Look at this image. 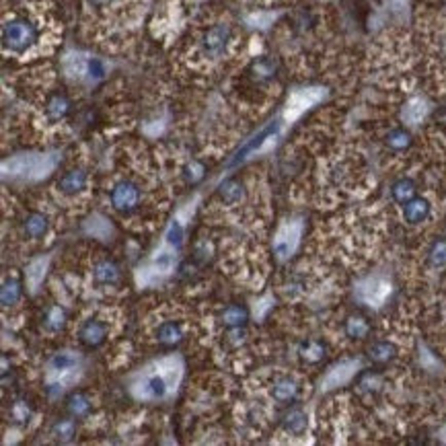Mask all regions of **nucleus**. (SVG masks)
<instances>
[{
    "instance_id": "34",
    "label": "nucleus",
    "mask_w": 446,
    "mask_h": 446,
    "mask_svg": "<svg viewBox=\"0 0 446 446\" xmlns=\"http://www.w3.org/2000/svg\"><path fill=\"white\" fill-rule=\"evenodd\" d=\"M387 142H389V147H391V149H395V150L405 149V147L410 145V134H407L405 130H393V132L389 134Z\"/></svg>"
},
{
    "instance_id": "1",
    "label": "nucleus",
    "mask_w": 446,
    "mask_h": 446,
    "mask_svg": "<svg viewBox=\"0 0 446 446\" xmlns=\"http://www.w3.org/2000/svg\"><path fill=\"white\" fill-rule=\"evenodd\" d=\"M181 370L183 366L179 358H164L156 362L154 366L147 368V372H142V376L134 385V395L147 401H158L169 397L181 379Z\"/></svg>"
},
{
    "instance_id": "12",
    "label": "nucleus",
    "mask_w": 446,
    "mask_h": 446,
    "mask_svg": "<svg viewBox=\"0 0 446 446\" xmlns=\"http://www.w3.org/2000/svg\"><path fill=\"white\" fill-rule=\"evenodd\" d=\"M319 97H321V91H317V89L298 91L297 95L290 99V103H288V111H286V116H288V118H297V116H300L306 107H310L315 101H319Z\"/></svg>"
},
{
    "instance_id": "15",
    "label": "nucleus",
    "mask_w": 446,
    "mask_h": 446,
    "mask_svg": "<svg viewBox=\"0 0 446 446\" xmlns=\"http://www.w3.org/2000/svg\"><path fill=\"white\" fill-rule=\"evenodd\" d=\"M218 195L220 200L226 204V206H235L243 200L245 195V189H243V183L237 181V179H226L220 187H218Z\"/></svg>"
},
{
    "instance_id": "30",
    "label": "nucleus",
    "mask_w": 446,
    "mask_h": 446,
    "mask_svg": "<svg viewBox=\"0 0 446 446\" xmlns=\"http://www.w3.org/2000/svg\"><path fill=\"white\" fill-rule=\"evenodd\" d=\"M346 331H348L350 337H358L360 339V337H364L368 333V323L362 317H352L348 321V325H346Z\"/></svg>"
},
{
    "instance_id": "25",
    "label": "nucleus",
    "mask_w": 446,
    "mask_h": 446,
    "mask_svg": "<svg viewBox=\"0 0 446 446\" xmlns=\"http://www.w3.org/2000/svg\"><path fill=\"white\" fill-rule=\"evenodd\" d=\"M251 72H253V76H255L257 81H270V78L276 74V66H274V62H272L270 58H259V60L253 64Z\"/></svg>"
},
{
    "instance_id": "20",
    "label": "nucleus",
    "mask_w": 446,
    "mask_h": 446,
    "mask_svg": "<svg viewBox=\"0 0 446 446\" xmlns=\"http://www.w3.org/2000/svg\"><path fill=\"white\" fill-rule=\"evenodd\" d=\"M430 214V204L426 200H410L405 206V220L416 224L422 222Z\"/></svg>"
},
{
    "instance_id": "6",
    "label": "nucleus",
    "mask_w": 446,
    "mask_h": 446,
    "mask_svg": "<svg viewBox=\"0 0 446 446\" xmlns=\"http://www.w3.org/2000/svg\"><path fill=\"white\" fill-rule=\"evenodd\" d=\"M300 235H302V224L298 220L293 222H286L278 235H276V241H274V251L280 259H288L298 247V241H300Z\"/></svg>"
},
{
    "instance_id": "31",
    "label": "nucleus",
    "mask_w": 446,
    "mask_h": 446,
    "mask_svg": "<svg viewBox=\"0 0 446 446\" xmlns=\"http://www.w3.org/2000/svg\"><path fill=\"white\" fill-rule=\"evenodd\" d=\"M424 116H426V103H424L422 99H414V101L407 105V109H405V118H407L412 124L420 122Z\"/></svg>"
},
{
    "instance_id": "10",
    "label": "nucleus",
    "mask_w": 446,
    "mask_h": 446,
    "mask_svg": "<svg viewBox=\"0 0 446 446\" xmlns=\"http://www.w3.org/2000/svg\"><path fill=\"white\" fill-rule=\"evenodd\" d=\"M105 337H107V325L99 319H91L81 327V341L89 348L103 343Z\"/></svg>"
},
{
    "instance_id": "18",
    "label": "nucleus",
    "mask_w": 446,
    "mask_h": 446,
    "mask_svg": "<svg viewBox=\"0 0 446 446\" xmlns=\"http://www.w3.org/2000/svg\"><path fill=\"white\" fill-rule=\"evenodd\" d=\"M23 231L29 239H41L47 233V218L43 214H31L27 216Z\"/></svg>"
},
{
    "instance_id": "29",
    "label": "nucleus",
    "mask_w": 446,
    "mask_h": 446,
    "mask_svg": "<svg viewBox=\"0 0 446 446\" xmlns=\"http://www.w3.org/2000/svg\"><path fill=\"white\" fill-rule=\"evenodd\" d=\"M393 354H395V348L389 341H381V343L372 346V350H370V358L376 362H387L393 358Z\"/></svg>"
},
{
    "instance_id": "8",
    "label": "nucleus",
    "mask_w": 446,
    "mask_h": 446,
    "mask_svg": "<svg viewBox=\"0 0 446 446\" xmlns=\"http://www.w3.org/2000/svg\"><path fill=\"white\" fill-rule=\"evenodd\" d=\"M140 202V189L132 181H122L111 189V204L120 212H130Z\"/></svg>"
},
{
    "instance_id": "24",
    "label": "nucleus",
    "mask_w": 446,
    "mask_h": 446,
    "mask_svg": "<svg viewBox=\"0 0 446 446\" xmlns=\"http://www.w3.org/2000/svg\"><path fill=\"white\" fill-rule=\"evenodd\" d=\"M272 132H276V126H270V128H266V130H264V132H262V134H259V136L253 140V142H249L245 149L241 150V152H239V156L235 158V164H237V162H241V160H245V158H247L251 152H255V150L262 149V147H264V142H266V140L272 136Z\"/></svg>"
},
{
    "instance_id": "32",
    "label": "nucleus",
    "mask_w": 446,
    "mask_h": 446,
    "mask_svg": "<svg viewBox=\"0 0 446 446\" xmlns=\"http://www.w3.org/2000/svg\"><path fill=\"white\" fill-rule=\"evenodd\" d=\"M414 183L412 181H399L395 187H393V195L397 202H410L412 195H414Z\"/></svg>"
},
{
    "instance_id": "11",
    "label": "nucleus",
    "mask_w": 446,
    "mask_h": 446,
    "mask_svg": "<svg viewBox=\"0 0 446 446\" xmlns=\"http://www.w3.org/2000/svg\"><path fill=\"white\" fill-rule=\"evenodd\" d=\"M358 366H360V362L358 360H350V362H341V364H337L333 370H329V374L325 376V389H333V387H339V385H343V383H348L352 376H354V372L358 370Z\"/></svg>"
},
{
    "instance_id": "5",
    "label": "nucleus",
    "mask_w": 446,
    "mask_h": 446,
    "mask_svg": "<svg viewBox=\"0 0 446 446\" xmlns=\"http://www.w3.org/2000/svg\"><path fill=\"white\" fill-rule=\"evenodd\" d=\"M229 41H231V29H229V25H214V27H210L202 35L200 50L208 58H218V56L224 54Z\"/></svg>"
},
{
    "instance_id": "21",
    "label": "nucleus",
    "mask_w": 446,
    "mask_h": 446,
    "mask_svg": "<svg viewBox=\"0 0 446 446\" xmlns=\"http://www.w3.org/2000/svg\"><path fill=\"white\" fill-rule=\"evenodd\" d=\"M306 414L302 412V410H293L288 416H286V420H284V428H286V432L288 434H295V436H300L304 430H306Z\"/></svg>"
},
{
    "instance_id": "4",
    "label": "nucleus",
    "mask_w": 446,
    "mask_h": 446,
    "mask_svg": "<svg viewBox=\"0 0 446 446\" xmlns=\"http://www.w3.org/2000/svg\"><path fill=\"white\" fill-rule=\"evenodd\" d=\"M173 266H175V255H173L171 249L164 247V249H160V251L152 257V262H150L145 270H140L138 280H140V284H154V282L162 280V278L173 270Z\"/></svg>"
},
{
    "instance_id": "23",
    "label": "nucleus",
    "mask_w": 446,
    "mask_h": 446,
    "mask_svg": "<svg viewBox=\"0 0 446 446\" xmlns=\"http://www.w3.org/2000/svg\"><path fill=\"white\" fill-rule=\"evenodd\" d=\"M21 298V284L14 282V280H6L2 284V290H0V300H2V306H12L17 304Z\"/></svg>"
},
{
    "instance_id": "17",
    "label": "nucleus",
    "mask_w": 446,
    "mask_h": 446,
    "mask_svg": "<svg viewBox=\"0 0 446 446\" xmlns=\"http://www.w3.org/2000/svg\"><path fill=\"white\" fill-rule=\"evenodd\" d=\"M156 339L160 343H177L183 339V327L177 321H162L160 327L156 329Z\"/></svg>"
},
{
    "instance_id": "27",
    "label": "nucleus",
    "mask_w": 446,
    "mask_h": 446,
    "mask_svg": "<svg viewBox=\"0 0 446 446\" xmlns=\"http://www.w3.org/2000/svg\"><path fill=\"white\" fill-rule=\"evenodd\" d=\"M68 410H70V414H72V416H76V418H83V416H87V414H89V410H91V401L87 399V395H83V393H76V395H72V397L68 399Z\"/></svg>"
},
{
    "instance_id": "3",
    "label": "nucleus",
    "mask_w": 446,
    "mask_h": 446,
    "mask_svg": "<svg viewBox=\"0 0 446 446\" xmlns=\"http://www.w3.org/2000/svg\"><path fill=\"white\" fill-rule=\"evenodd\" d=\"M56 167V158L52 156H17L4 162V173L21 179H41L50 175Z\"/></svg>"
},
{
    "instance_id": "2",
    "label": "nucleus",
    "mask_w": 446,
    "mask_h": 446,
    "mask_svg": "<svg viewBox=\"0 0 446 446\" xmlns=\"http://www.w3.org/2000/svg\"><path fill=\"white\" fill-rule=\"evenodd\" d=\"M37 41V29L27 19H10L2 25V45L6 52H27Z\"/></svg>"
},
{
    "instance_id": "22",
    "label": "nucleus",
    "mask_w": 446,
    "mask_h": 446,
    "mask_svg": "<svg viewBox=\"0 0 446 446\" xmlns=\"http://www.w3.org/2000/svg\"><path fill=\"white\" fill-rule=\"evenodd\" d=\"M45 268H47V259H45V257H39V259H35V262L29 266V270H27V282H29V288H31V290H37V286L43 282Z\"/></svg>"
},
{
    "instance_id": "37",
    "label": "nucleus",
    "mask_w": 446,
    "mask_h": 446,
    "mask_svg": "<svg viewBox=\"0 0 446 446\" xmlns=\"http://www.w3.org/2000/svg\"><path fill=\"white\" fill-rule=\"evenodd\" d=\"M181 241H183V229H181V224L175 220V222L169 226V233H167V243H169V245H175V247H179V245H181Z\"/></svg>"
},
{
    "instance_id": "13",
    "label": "nucleus",
    "mask_w": 446,
    "mask_h": 446,
    "mask_svg": "<svg viewBox=\"0 0 446 446\" xmlns=\"http://www.w3.org/2000/svg\"><path fill=\"white\" fill-rule=\"evenodd\" d=\"M85 187H87V173L85 171H70L58 183V189L66 195H76Z\"/></svg>"
},
{
    "instance_id": "16",
    "label": "nucleus",
    "mask_w": 446,
    "mask_h": 446,
    "mask_svg": "<svg viewBox=\"0 0 446 446\" xmlns=\"http://www.w3.org/2000/svg\"><path fill=\"white\" fill-rule=\"evenodd\" d=\"M68 111H70V99H68L66 95H62V93L52 95V97L47 99V103H45V114H47L50 120H56V122H58V120L66 118Z\"/></svg>"
},
{
    "instance_id": "19",
    "label": "nucleus",
    "mask_w": 446,
    "mask_h": 446,
    "mask_svg": "<svg viewBox=\"0 0 446 446\" xmlns=\"http://www.w3.org/2000/svg\"><path fill=\"white\" fill-rule=\"evenodd\" d=\"M297 393H298L297 383L290 381V379H280V381H276V383H274V389H272L274 399L280 401V403L293 401V399L297 397Z\"/></svg>"
},
{
    "instance_id": "35",
    "label": "nucleus",
    "mask_w": 446,
    "mask_h": 446,
    "mask_svg": "<svg viewBox=\"0 0 446 446\" xmlns=\"http://www.w3.org/2000/svg\"><path fill=\"white\" fill-rule=\"evenodd\" d=\"M430 262H432V266H436V268H443L446 264V241H438L434 247H432V251H430Z\"/></svg>"
},
{
    "instance_id": "36",
    "label": "nucleus",
    "mask_w": 446,
    "mask_h": 446,
    "mask_svg": "<svg viewBox=\"0 0 446 446\" xmlns=\"http://www.w3.org/2000/svg\"><path fill=\"white\" fill-rule=\"evenodd\" d=\"M302 358H306V360H310V362H317L321 356H323V346L321 343H317V341H308L306 346H302Z\"/></svg>"
},
{
    "instance_id": "9",
    "label": "nucleus",
    "mask_w": 446,
    "mask_h": 446,
    "mask_svg": "<svg viewBox=\"0 0 446 446\" xmlns=\"http://www.w3.org/2000/svg\"><path fill=\"white\" fill-rule=\"evenodd\" d=\"M360 298L370 304V306H379L383 304L389 295H391V284L383 278H368L366 282L360 284Z\"/></svg>"
},
{
    "instance_id": "33",
    "label": "nucleus",
    "mask_w": 446,
    "mask_h": 446,
    "mask_svg": "<svg viewBox=\"0 0 446 446\" xmlns=\"http://www.w3.org/2000/svg\"><path fill=\"white\" fill-rule=\"evenodd\" d=\"M74 434V422L72 420H62L54 426V436L60 440H70Z\"/></svg>"
},
{
    "instance_id": "26",
    "label": "nucleus",
    "mask_w": 446,
    "mask_h": 446,
    "mask_svg": "<svg viewBox=\"0 0 446 446\" xmlns=\"http://www.w3.org/2000/svg\"><path fill=\"white\" fill-rule=\"evenodd\" d=\"M245 319H247L245 308H241V306H237V304L224 308V312H222V321H224V325H229V327H241V325L245 323Z\"/></svg>"
},
{
    "instance_id": "7",
    "label": "nucleus",
    "mask_w": 446,
    "mask_h": 446,
    "mask_svg": "<svg viewBox=\"0 0 446 446\" xmlns=\"http://www.w3.org/2000/svg\"><path fill=\"white\" fill-rule=\"evenodd\" d=\"M76 366H78V358L72 352L56 354L47 364L50 376H58V381L52 387H62L64 383H68L72 379V374L76 372Z\"/></svg>"
},
{
    "instance_id": "38",
    "label": "nucleus",
    "mask_w": 446,
    "mask_h": 446,
    "mask_svg": "<svg viewBox=\"0 0 446 446\" xmlns=\"http://www.w3.org/2000/svg\"><path fill=\"white\" fill-rule=\"evenodd\" d=\"M111 0H89V4H93V6H105V4H109Z\"/></svg>"
},
{
    "instance_id": "14",
    "label": "nucleus",
    "mask_w": 446,
    "mask_h": 446,
    "mask_svg": "<svg viewBox=\"0 0 446 446\" xmlns=\"http://www.w3.org/2000/svg\"><path fill=\"white\" fill-rule=\"evenodd\" d=\"M93 276L101 286H116L120 282V268L114 262H99L93 270Z\"/></svg>"
},
{
    "instance_id": "28",
    "label": "nucleus",
    "mask_w": 446,
    "mask_h": 446,
    "mask_svg": "<svg viewBox=\"0 0 446 446\" xmlns=\"http://www.w3.org/2000/svg\"><path fill=\"white\" fill-rule=\"evenodd\" d=\"M64 323H66V312H64V308H62V306H52V308L47 310V317H45V327L52 329V331H58V329L64 327Z\"/></svg>"
}]
</instances>
